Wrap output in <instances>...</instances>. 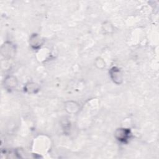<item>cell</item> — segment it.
Listing matches in <instances>:
<instances>
[{
    "instance_id": "cell-6",
    "label": "cell",
    "mask_w": 159,
    "mask_h": 159,
    "mask_svg": "<svg viewBox=\"0 0 159 159\" xmlns=\"http://www.w3.org/2000/svg\"><path fill=\"white\" fill-rule=\"evenodd\" d=\"M80 104L77 101L69 100L64 103V109L68 114H76L80 111Z\"/></svg>"
},
{
    "instance_id": "cell-7",
    "label": "cell",
    "mask_w": 159,
    "mask_h": 159,
    "mask_svg": "<svg viewBox=\"0 0 159 159\" xmlns=\"http://www.w3.org/2000/svg\"><path fill=\"white\" fill-rule=\"evenodd\" d=\"M40 85L33 81H29L26 83L23 88L24 91L29 94H37L40 91Z\"/></svg>"
},
{
    "instance_id": "cell-1",
    "label": "cell",
    "mask_w": 159,
    "mask_h": 159,
    "mask_svg": "<svg viewBox=\"0 0 159 159\" xmlns=\"http://www.w3.org/2000/svg\"><path fill=\"white\" fill-rule=\"evenodd\" d=\"M132 132L130 129L126 127H119L114 131L115 139L120 143H127L132 137Z\"/></svg>"
},
{
    "instance_id": "cell-3",
    "label": "cell",
    "mask_w": 159,
    "mask_h": 159,
    "mask_svg": "<svg viewBox=\"0 0 159 159\" xmlns=\"http://www.w3.org/2000/svg\"><path fill=\"white\" fill-rule=\"evenodd\" d=\"M16 46L11 42L6 41L1 45V53L3 57L6 58H11L13 57L16 53Z\"/></svg>"
},
{
    "instance_id": "cell-9",
    "label": "cell",
    "mask_w": 159,
    "mask_h": 159,
    "mask_svg": "<svg viewBox=\"0 0 159 159\" xmlns=\"http://www.w3.org/2000/svg\"><path fill=\"white\" fill-rule=\"evenodd\" d=\"M94 65L97 68L102 70L106 67V62L103 58L98 57L94 60Z\"/></svg>"
},
{
    "instance_id": "cell-2",
    "label": "cell",
    "mask_w": 159,
    "mask_h": 159,
    "mask_svg": "<svg viewBox=\"0 0 159 159\" xmlns=\"http://www.w3.org/2000/svg\"><path fill=\"white\" fill-rule=\"evenodd\" d=\"M109 75L112 81L117 84L120 85L124 81V74L122 70L118 66H112L109 70Z\"/></svg>"
},
{
    "instance_id": "cell-4",
    "label": "cell",
    "mask_w": 159,
    "mask_h": 159,
    "mask_svg": "<svg viewBox=\"0 0 159 159\" xmlns=\"http://www.w3.org/2000/svg\"><path fill=\"white\" fill-rule=\"evenodd\" d=\"M43 43L44 39L40 34L37 33H33L30 35L29 44L33 50H40V48L43 45Z\"/></svg>"
},
{
    "instance_id": "cell-5",
    "label": "cell",
    "mask_w": 159,
    "mask_h": 159,
    "mask_svg": "<svg viewBox=\"0 0 159 159\" xmlns=\"http://www.w3.org/2000/svg\"><path fill=\"white\" fill-rule=\"evenodd\" d=\"M4 88L8 91L11 92L16 89L18 86V80L16 76L9 75L5 77L3 81Z\"/></svg>"
},
{
    "instance_id": "cell-8",
    "label": "cell",
    "mask_w": 159,
    "mask_h": 159,
    "mask_svg": "<svg viewBox=\"0 0 159 159\" xmlns=\"http://www.w3.org/2000/svg\"><path fill=\"white\" fill-rule=\"evenodd\" d=\"M113 25L109 21H105L102 24V30L105 34H110L114 32Z\"/></svg>"
}]
</instances>
